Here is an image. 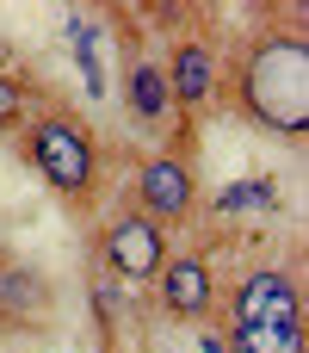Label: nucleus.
I'll use <instances>...</instances> for the list:
<instances>
[{"instance_id": "f257e3e1", "label": "nucleus", "mask_w": 309, "mask_h": 353, "mask_svg": "<svg viewBox=\"0 0 309 353\" xmlns=\"http://www.w3.org/2000/svg\"><path fill=\"white\" fill-rule=\"evenodd\" d=\"M242 124L273 143L309 137V25L303 12H266L235 50H223V93Z\"/></svg>"}, {"instance_id": "f03ea898", "label": "nucleus", "mask_w": 309, "mask_h": 353, "mask_svg": "<svg viewBox=\"0 0 309 353\" xmlns=\"http://www.w3.org/2000/svg\"><path fill=\"white\" fill-rule=\"evenodd\" d=\"M19 161L68 211H93L99 192H105V143H99L93 118L74 112L68 99H50V93L37 99L31 124L19 130Z\"/></svg>"}, {"instance_id": "7ed1b4c3", "label": "nucleus", "mask_w": 309, "mask_h": 353, "mask_svg": "<svg viewBox=\"0 0 309 353\" xmlns=\"http://www.w3.org/2000/svg\"><path fill=\"white\" fill-rule=\"evenodd\" d=\"M130 205L161 230V236H186L204 223V180H198V149L192 137H173L161 149H149L130 174Z\"/></svg>"}, {"instance_id": "20e7f679", "label": "nucleus", "mask_w": 309, "mask_h": 353, "mask_svg": "<svg viewBox=\"0 0 309 353\" xmlns=\"http://www.w3.org/2000/svg\"><path fill=\"white\" fill-rule=\"evenodd\" d=\"M167 254H173V236H161L130 199L118 211H105L99 230H93V273L111 279V285H124V292L155 285V273L167 267Z\"/></svg>"}, {"instance_id": "39448f33", "label": "nucleus", "mask_w": 309, "mask_h": 353, "mask_svg": "<svg viewBox=\"0 0 309 353\" xmlns=\"http://www.w3.org/2000/svg\"><path fill=\"white\" fill-rule=\"evenodd\" d=\"M217 304L229 329H303V279L291 261H248Z\"/></svg>"}, {"instance_id": "423d86ee", "label": "nucleus", "mask_w": 309, "mask_h": 353, "mask_svg": "<svg viewBox=\"0 0 309 353\" xmlns=\"http://www.w3.org/2000/svg\"><path fill=\"white\" fill-rule=\"evenodd\" d=\"M155 56H161V74H167V93H173L180 124H198L217 105V93H223V43L204 25H180Z\"/></svg>"}, {"instance_id": "0eeeda50", "label": "nucleus", "mask_w": 309, "mask_h": 353, "mask_svg": "<svg viewBox=\"0 0 309 353\" xmlns=\"http://www.w3.org/2000/svg\"><path fill=\"white\" fill-rule=\"evenodd\" d=\"M118 99H124V118L136 137H149L155 149L173 143V137H192V124H180L173 112V93H167V74H161V56L155 50H130L124 68H118Z\"/></svg>"}, {"instance_id": "6e6552de", "label": "nucleus", "mask_w": 309, "mask_h": 353, "mask_svg": "<svg viewBox=\"0 0 309 353\" xmlns=\"http://www.w3.org/2000/svg\"><path fill=\"white\" fill-rule=\"evenodd\" d=\"M149 292H155V316H161V323H186V329H198V323H211L223 279H217V261H211L204 248H173Z\"/></svg>"}, {"instance_id": "1a4fd4ad", "label": "nucleus", "mask_w": 309, "mask_h": 353, "mask_svg": "<svg viewBox=\"0 0 309 353\" xmlns=\"http://www.w3.org/2000/svg\"><path fill=\"white\" fill-rule=\"evenodd\" d=\"M0 329L6 335H43L56 329V285L37 261L0 248Z\"/></svg>"}, {"instance_id": "9d476101", "label": "nucleus", "mask_w": 309, "mask_h": 353, "mask_svg": "<svg viewBox=\"0 0 309 353\" xmlns=\"http://www.w3.org/2000/svg\"><path fill=\"white\" fill-rule=\"evenodd\" d=\"M37 87H31V74H0V137H19L25 124H31V112H37Z\"/></svg>"}, {"instance_id": "9b49d317", "label": "nucleus", "mask_w": 309, "mask_h": 353, "mask_svg": "<svg viewBox=\"0 0 309 353\" xmlns=\"http://www.w3.org/2000/svg\"><path fill=\"white\" fill-rule=\"evenodd\" d=\"M223 353H303V329H229Z\"/></svg>"}, {"instance_id": "f8f14e48", "label": "nucleus", "mask_w": 309, "mask_h": 353, "mask_svg": "<svg viewBox=\"0 0 309 353\" xmlns=\"http://www.w3.org/2000/svg\"><path fill=\"white\" fill-rule=\"evenodd\" d=\"M19 68H25V56H19V43H12V37L0 31V74H19Z\"/></svg>"}]
</instances>
